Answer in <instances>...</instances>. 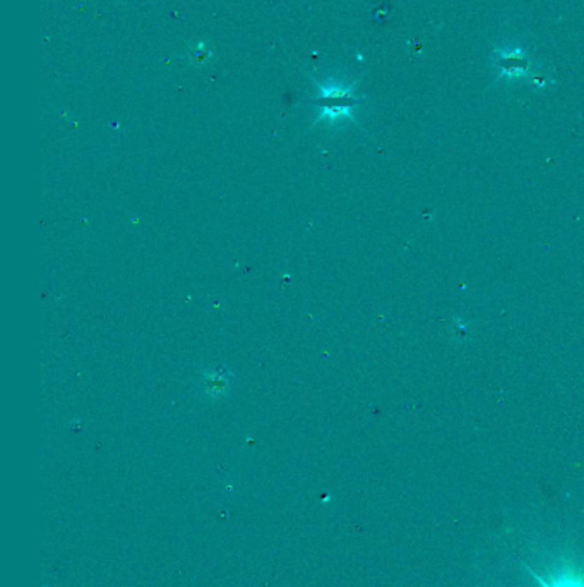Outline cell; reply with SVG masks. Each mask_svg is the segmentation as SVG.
Instances as JSON below:
<instances>
[{"label":"cell","mask_w":584,"mask_h":587,"mask_svg":"<svg viewBox=\"0 0 584 587\" xmlns=\"http://www.w3.org/2000/svg\"><path fill=\"white\" fill-rule=\"evenodd\" d=\"M495 69L499 70V77L518 80V77L528 76L530 59L524 55V52L519 47L500 48L495 54Z\"/></svg>","instance_id":"cell-3"},{"label":"cell","mask_w":584,"mask_h":587,"mask_svg":"<svg viewBox=\"0 0 584 587\" xmlns=\"http://www.w3.org/2000/svg\"><path fill=\"white\" fill-rule=\"evenodd\" d=\"M524 568L533 575L538 587H584V568L569 556H562L559 563L546 572V577L535 572L531 567L524 565Z\"/></svg>","instance_id":"cell-1"},{"label":"cell","mask_w":584,"mask_h":587,"mask_svg":"<svg viewBox=\"0 0 584 587\" xmlns=\"http://www.w3.org/2000/svg\"><path fill=\"white\" fill-rule=\"evenodd\" d=\"M235 375L226 366H209L199 375V385L202 394L211 400L224 399L231 394Z\"/></svg>","instance_id":"cell-2"}]
</instances>
